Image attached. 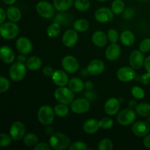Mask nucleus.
<instances>
[{"instance_id": "obj_19", "label": "nucleus", "mask_w": 150, "mask_h": 150, "mask_svg": "<svg viewBox=\"0 0 150 150\" xmlns=\"http://www.w3.org/2000/svg\"><path fill=\"white\" fill-rule=\"evenodd\" d=\"M51 77L53 82L59 86H66L70 81L67 73L62 70H55Z\"/></svg>"}, {"instance_id": "obj_15", "label": "nucleus", "mask_w": 150, "mask_h": 150, "mask_svg": "<svg viewBox=\"0 0 150 150\" xmlns=\"http://www.w3.org/2000/svg\"><path fill=\"white\" fill-rule=\"evenodd\" d=\"M79 35L75 29H67L62 35V42L65 46L73 47L77 43Z\"/></svg>"}, {"instance_id": "obj_22", "label": "nucleus", "mask_w": 150, "mask_h": 150, "mask_svg": "<svg viewBox=\"0 0 150 150\" xmlns=\"http://www.w3.org/2000/svg\"><path fill=\"white\" fill-rule=\"evenodd\" d=\"M99 121L96 119H89L84 122L83 126V130L88 134L96 133L100 129Z\"/></svg>"}, {"instance_id": "obj_53", "label": "nucleus", "mask_w": 150, "mask_h": 150, "mask_svg": "<svg viewBox=\"0 0 150 150\" xmlns=\"http://www.w3.org/2000/svg\"><path fill=\"white\" fill-rule=\"evenodd\" d=\"M85 88H86L87 90H92V88H93V83L90 81H86V83H84Z\"/></svg>"}, {"instance_id": "obj_29", "label": "nucleus", "mask_w": 150, "mask_h": 150, "mask_svg": "<svg viewBox=\"0 0 150 150\" xmlns=\"http://www.w3.org/2000/svg\"><path fill=\"white\" fill-rule=\"evenodd\" d=\"M136 112L141 117H149L150 116V104L146 103L139 104L136 108Z\"/></svg>"}, {"instance_id": "obj_58", "label": "nucleus", "mask_w": 150, "mask_h": 150, "mask_svg": "<svg viewBox=\"0 0 150 150\" xmlns=\"http://www.w3.org/2000/svg\"><path fill=\"white\" fill-rule=\"evenodd\" d=\"M97 1H105L107 0H97Z\"/></svg>"}, {"instance_id": "obj_54", "label": "nucleus", "mask_w": 150, "mask_h": 150, "mask_svg": "<svg viewBox=\"0 0 150 150\" xmlns=\"http://www.w3.org/2000/svg\"><path fill=\"white\" fill-rule=\"evenodd\" d=\"M18 61L21 62H24L26 60V57H25V54H23V55H19L18 57Z\"/></svg>"}, {"instance_id": "obj_21", "label": "nucleus", "mask_w": 150, "mask_h": 150, "mask_svg": "<svg viewBox=\"0 0 150 150\" xmlns=\"http://www.w3.org/2000/svg\"><path fill=\"white\" fill-rule=\"evenodd\" d=\"M0 57L4 63L10 64L14 61L15 54L11 48L7 45H4L0 48Z\"/></svg>"}, {"instance_id": "obj_8", "label": "nucleus", "mask_w": 150, "mask_h": 150, "mask_svg": "<svg viewBox=\"0 0 150 150\" xmlns=\"http://www.w3.org/2000/svg\"><path fill=\"white\" fill-rule=\"evenodd\" d=\"M26 127L21 122L16 121L12 124L10 129V135L13 140L19 141L25 136Z\"/></svg>"}, {"instance_id": "obj_16", "label": "nucleus", "mask_w": 150, "mask_h": 150, "mask_svg": "<svg viewBox=\"0 0 150 150\" xmlns=\"http://www.w3.org/2000/svg\"><path fill=\"white\" fill-rule=\"evenodd\" d=\"M144 64L143 52L140 50H135L131 53L130 57V64L135 70H139Z\"/></svg>"}, {"instance_id": "obj_10", "label": "nucleus", "mask_w": 150, "mask_h": 150, "mask_svg": "<svg viewBox=\"0 0 150 150\" xmlns=\"http://www.w3.org/2000/svg\"><path fill=\"white\" fill-rule=\"evenodd\" d=\"M62 65L64 70L69 73H74L79 70V63L76 57L71 55L65 56L62 59Z\"/></svg>"}, {"instance_id": "obj_14", "label": "nucleus", "mask_w": 150, "mask_h": 150, "mask_svg": "<svg viewBox=\"0 0 150 150\" xmlns=\"http://www.w3.org/2000/svg\"><path fill=\"white\" fill-rule=\"evenodd\" d=\"M150 126L146 122L138 121L133 124L132 131L138 137H145L149 133Z\"/></svg>"}, {"instance_id": "obj_45", "label": "nucleus", "mask_w": 150, "mask_h": 150, "mask_svg": "<svg viewBox=\"0 0 150 150\" xmlns=\"http://www.w3.org/2000/svg\"><path fill=\"white\" fill-rule=\"evenodd\" d=\"M134 15L135 12L133 9L131 8V7H128V8L124 10V11L122 12V18L124 19H126V20L131 19L134 16Z\"/></svg>"}, {"instance_id": "obj_4", "label": "nucleus", "mask_w": 150, "mask_h": 150, "mask_svg": "<svg viewBox=\"0 0 150 150\" xmlns=\"http://www.w3.org/2000/svg\"><path fill=\"white\" fill-rule=\"evenodd\" d=\"M26 65L23 62L18 61L17 62L12 64L9 70L10 77L13 81L19 82L23 80L26 74Z\"/></svg>"}, {"instance_id": "obj_55", "label": "nucleus", "mask_w": 150, "mask_h": 150, "mask_svg": "<svg viewBox=\"0 0 150 150\" xmlns=\"http://www.w3.org/2000/svg\"><path fill=\"white\" fill-rule=\"evenodd\" d=\"M129 107L131 108H136V106H137V103L136 102L135 100H130V102H129Z\"/></svg>"}, {"instance_id": "obj_52", "label": "nucleus", "mask_w": 150, "mask_h": 150, "mask_svg": "<svg viewBox=\"0 0 150 150\" xmlns=\"http://www.w3.org/2000/svg\"><path fill=\"white\" fill-rule=\"evenodd\" d=\"M0 12H1V20H0V23L1 24V23H4V20H5L6 14H7V13H5V11H4L3 8L0 9Z\"/></svg>"}, {"instance_id": "obj_42", "label": "nucleus", "mask_w": 150, "mask_h": 150, "mask_svg": "<svg viewBox=\"0 0 150 150\" xmlns=\"http://www.w3.org/2000/svg\"><path fill=\"white\" fill-rule=\"evenodd\" d=\"M139 50L143 53H147L150 51V39L145 38L139 45Z\"/></svg>"}, {"instance_id": "obj_13", "label": "nucleus", "mask_w": 150, "mask_h": 150, "mask_svg": "<svg viewBox=\"0 0 150 150\" xmlns=\"http://www.w3.org/2000/svg\"><path fill=\"white\" fill-rule=\"evenodd\" d=\"M16 48L22 54H29L32 51V44L29 38L21 37L16 40Z\"/></svg>"}, {"instance_id": "obj_9", "label": "nucleus", "mask_w": 150, "mask_h": 150, "mask_svg": "<svg viewBox=\"0 0 150 150\" xmlns=\"http://www.w3.org/2000/svg\"><path fill=\"white\" fill-rule=\"evenodd\" d=\"M90 103L86 98H79L71 103V110L75 114H83L89 111Z\"/></svg>"}, {"instance_id": "obj_23", "label": "nucleus", "mask_w": 150, "mask_h": 150, "mask_svg": "<svg viewBox=\"0 0 150 150\" xmlns=\"http://www.w3.org/2000/svg\"><path fill=\"white\" fill-rule=\"evenodd\" d=\"M92 41L98 47H103L106 45L108 37L103 31H97L92 35Z\"/></svg>"}, {"instance_id": "obj_51", "label": "nucleus", "mask_w": 150, "mask_h": 150, "mask_svg": "<svg viewBox=\"0 0 150 150\" xmlns=\"http://www.w3.org/2000/svg\"><path fill=\"white\" fill-rule=\"evenodd\" d=\"M144 67L146 72L150 73V57H146V59L144 60Z\"/></svg>"}, {"instance_id": "obj_50", "label": "nucleus", "mask_w": 150, "mask_h": 150, "mask_svg": "<svg viewBox=\"0 0 150 150\" xmlns=\"http://www.w3.org/2000/svg\"><path fill=\"white\" fill-rule=\"evenodd\" d=\"M143 144L144 145L145 147L150 149V134L146 135V136H145L143 141Z\"/></svg>"}, {"instance_id": "obj_20", "label": "nucleus", "mask_w": 150, "mask_h": 150, "mask_svg": "<svg viewBox=\"0 0 150 150\" xmlns=\"http://www.w3.org/2000/svg\"><path fill=\"white\" fill-rule=\"evenodd\" d=\"M121 54V48L117 43H111L105 51V57L110 61H115Z\"/></svg>"}, {"instance_id": "obj_38", "label": "nucleus", "mask_w": 150, "mask_h": 150, "mask_svg": "<svg viewBox=\"0 0 150 150\" xmlns=\"http://www.w3.org/2000/svg\"><path fill=\"white\" fill-rule=\"evenodd\" d=\"M100 127V128L104 129V130H108L110 129L114 125V121L109 117H104L102 120L99 121Z\"/></svg>"}, {"instance_id": "obj_1", "label": "nucleus", "mask_w": 150, "mask_h": 150, "mask_svg": "<svg viewBox=\"0 0 150 150\" xmlns=\"http://www.w3.org/2000/svg\"><path fill=\"white\" fill-rule=\"evenodd\" d=\"M50 146L57 150L65 149L70 146V139L67 135L62 133H54L49 140Z\"/></svg>"}, {"instance_id": "obj_35", "label": "nucleus", "mask_w": 150, "mask_h": 150, "mask_svg": "<svg viewBox=\"0 0 150 150\" xmlns=\"http://www.w3.org/2000/svg\"><path fill=\"white\" fill-rule=\"evenodd\" d=\"M74 6L78 10L81 12L86 11L90 7V2L89 0H76Z\"/></svg>"}, {"instance_id": "obj_40", "label": "nucleus", "mask_w": 150, "mask_h": 150, "mask_svg": "<svg viewBox=\"0 0 150 150\" xmlns=\"http://www.w3.org/2000/svg\"><path fill=\"white\" fill-rule=\"evenodd\" d=\"M10 81L8 79H6L4 76L0 77V92L4 93L6 92L10 88Z\"/></svg>"}, {"instance_id": "obj_36", "label": "nucleus", "mask_w": 150, "mask_h": 150, "mask_svg": "<svg viewBox=\"0 0 150 150\" xmlns=\"http://www.w3.org/2000/svg\"><path fill=\"white\" fill-rule=\"evenodd\" d=\"M113 147V142L109 139H103L99 142L98 146V149L99 150H111Z\"/></svg>"}, {"instance_id": "obj_49", "label": "nucleus", "mask_w": 150, "mask_h": 150, "mask_svg": "<svg viewBox=\"0 0 150 150\" xmlns=\"http://www.w3.org/2000/svg\"><path fill=\"white\" fill-rule=\"evenodd\" d=\"M85 97L89 100H94L96 98V94L92 90H87V92L85 94Z\"/></svg>"}, {"instance_id": "obj_5", "label": "nucleus", "mask_w": 150, "mask_h": 150, "mask_svg": "<svg viewBox=\"0 0 150 150\" xmlns=\"http://www.w3.org/2000/svg\"><path fill=\"white\" fill-rule=\"evenodd\" d=\"M54 98L59 103L68 105L73 101L74 94L70 88L59 86L54 92Z\"/></svg>"}, {"instance_id": "obj_46", "label": "nucleus", "mask_w": 150, "mask_h": 150, "mask_svg": "<svg viewBox=\"0 0 150 150\" xmlns=\"http://www.w3.org/2000/svg\"><path fill=\"white\" fill-rule=\"evenodd\" d=\"M51 147L49 145L45 142H40L34 146V150H50Z\"/></svg>"}, {"instance_id": "obj_26", "label": "nucleus", "mask_w": 150, "mask_h": 150, "mask_svg": "<svg viewBox=\"0 0 150 150\" xmlns=\"http://www.w3.org/2000/svg\"><path fill=\"white\" fill-rule=\"evenodd\" d=\"M73 0H54V7L58 11H67L72 7Z\"/></svg>"}, {"instance_id": "obj_7", "label": "nucleus", "mask_w": 150, "mask_h": 150, "mask_svg": "<svg viewBox=\"0 0 150 150\" xmlns=\"http://www.w3.org/2000/svg\"><path fill=\"white\" fill-rule=\"evenodd\" d=\"M136 118V114L131 108L122 110L117 116V121L120 125L124 126L129 125L134 122Z\"/></svg>"}, {"instance_id": "obj_30", "label": "nucleus", "mask_w": 150, "mask_h": 150, "mask_svg": "<svg viewBox=\"0 0 150 150\" xmlns=\"http://www.w3.org/2000/svg\"><path fill=\"white\" fill-rule=\"evenodd\" d=\"M89 27V23L87 20L83 18H81L75 21L73 23V29L77 32H83L88 30Z\"/></svg>"}, {"instance_id": "obj_11", "label": "nucleus", "mask_w": 150, "mask_h": 150, "mask_svg": "<svg viewBox=\"0 0 150 150\" xmlns=\"http://www.w3.org/2000/svg\"><path fill=\"white\" fill-rule=\"evenodd\" d=\"M95 18L100 23H108L114 18V13L108 7H100L95 12Z\"/></svg>"}, {"instance_id": "obj_27", "label": "nucleus", "mask_w": 150, "mask_h": 150, "mask_svg": "<svg viewBox=\"0 0 150 150\" xmlns=\"http://www.w3.org/2000/svg\"><path fill=\"white\" fill-rule=\"evenodd\" d=\"M7 16L10 21L18 22L21 18V13L18 7L11 6L7 8Z\"/></svg>"}, {"instance_id": "obj_56", "label": "nucleus", "mask_w": 150, "mask_h": 150, "mask_svg": "<svg viewBox=\"0 0 150 150\" xmlns=\"http://www.w3.org/2000/svg\"><path fill=\"white\" fill-rule=\"evenodd\" d=\"M3 1L8 5H13V4L16 3V0H3Z\"/></svg>"}, {"instance_id": "obj_43", "label": "nucleus", "mask_w": 150, "mask_h": 150, "mask_svg": "<svg viewBox=\"0 0 150 150\" xmlns=\"http://www.w3.org/2000/svg\"><path fill=\"white\" fill-rule=\"evenodd\" d=\"M87 149L88 147L86 144L82 142H74L69 146L70 150H86Z\"/></svg>"}, {"instance_id": "obj_33", "label": "nucleus", "mask_w": 150, "mask_h": 150, "mask_svg": "<svg viewBox=\"0 0 150 150\" xmlns=\"http://www.w3.org/2000/svg\"><path fill=\"white\" fill-rule=\"evenodd\" d=\"M54 109L56 115L59 117H66L69 113L68 107L67 106V105L64 103H61L56 105Z\"/></svg>"}, {"instance_id": "obj_6", "label": "nucleus", "mask_w": 150, "mask_h": 150, "mask_svg": "<svg viewBox=\"0 0 150 150\" xmlns=\"http://www.w3.org/2000/svg\"><path fill=\"white\" fill-rule=\"evenodd\" d=\"M36 10L38 14L44 18H51L55 13V8L50 2L41 1L37 4Z\"/></svg>"}, {"instance_id": "obj_12", "label": "nucleus", "mask_w": 150, "mask_h": 150, "mask_svg": "<svg viewBox=\"0 0 150 150\" xmlns=\"http://www.w3.org/2000/svg\"><path fill=\"white\" fill-rule=\"evenodd\" d=\"M135 69L130 67H120L117 73V76L120 81L122 82H129L136 77Z\"/></svg>"}, {"instance_id": "obj_47", "label": "nucleus", "mask_w": 150, "mask_h": 150, "mask_svg": "<svg viewBox=\"0 0 150 150\" xmlns=\"http://www.w3.org/2000/svg\"><path fill=\"white\" fill-rule=\"evenodd\" d=\"M141 81L143 84L148 85L150 83V73H144L142 76H141Z\"/></svg>"}, {"instance_id": "obj_17", "label": "nucleus", "mask_w": 150, "mask_h": 150, "mask_svg": "<svg viewBox=\"0 0 150 150\" xmlns=\"http://www.w3.org/2000/svg\"><path fill=\"white\" fill-rule=\"evenodd\" d=\"M105 64L100 59H94L87 66V72L92 76H98L104 71Z\"/></svg>"}, {"instance_id": "obj_48", "label": "nucleus", "mask_w": 150, "mask_h": 150, "mask_svg": "<svg viewBox=\"0 0 150 150\" xmlns=\"http://www.w3.org/2000/svg\"><path fill=\"white\" fill-rule=\"evenodd\" d=\"M42 73H43V74L45 75V76H48V77H49V76H53L54 71V70H53L52 67H50V66H46V67H44L43 70H42Z\"/></svg>"}, {"instance_id": "obj_24", "label": "nucleus", "mask_w": 150, "mask_h": 150, "mask_svg": "<svg viewBox=\"0 0 150 150\" xmlns=\"http://www.w3.org/2000/svg\"><path fill=\"white\" fill-rule=\"evenodd\" d=\"M69 88L73 91V92H76V93H79V92H82L83 89L85 88L84 83H83V81L79 78H72L68 83Z\"/></svg>"}, {"instance_id": "obj_44", "label": "nucleus", "mask_w": 150, "mask_h": 150, "mask_svg": "<svg viewBox=\"0 0 150 150\" xmlns=\"http://www.w3.org/2000/svg\"><path fill=\"white\" fill-rule=\"evenodd\" d=\"M67 15L65 14H58L56 16L55 19H54V21L57 22V23H59V24H67L69 23L68 18H67Z\"/></svg>"}, {"instance_id": "obj_39", "label": "nucleus", "mask_w": 150, "mask_h": 150, "mask_svg": "<svg viewBox=\"0 0 150 150\" xmlns=\"http://www.w3.org/2000/svg\"><path fill=\"white\" fill-rule=\"evenodd\" d=\"M12 139H13L10 136V135L8 136L6 133H1V135H0V146H1V147L8 146L11 144Z\"/></svg>"}, {"instance_id": "obj_18", "label": "nucleus", "mask_w": 150, "mask_h": 150, "mask_svg": "<svg viewBox=\"0 0 150 150\" xmlns=\"http://www.w3.org/2000/svg\"><path fill=\"white\" fill-rule=\"evenodd\" d=\"M120 108V102L117 98H111L105 102L104 111L108 115L114 116L117 114Z\"/></svg>"}, {"instance_id": "obj_32", "label": "nucleus", "mask_w": 150, "mask_h": 150, "mask_svg": "<svg viewBox=\"0 0 150 150\" xmlns=\"http://www.w3.org/2000/svg\"><path fill=\"white\" fill-rule=\"evenodd\" d=\"M61 32V28H60L59 23L54 22L52 24L50 25L47 29V35L50 38H56L59 35Z\"/></svg>"}, {"instance_id": "obj_3", "label": "nucleus", "mask_w": 150, "mask_h": 150, "mask_svg": "<svg viewBox=\"0 0 150 150\" xmlns=\"http://www.w3.org/2000/svg\"><path fill=\"white\" fill-rule=\"evenodd\" d=\"M55 112L54 109L49 105H42L38 112V121L43 125H49L54 122Z\"/></svg>"}, {"instance_id": "obj_37", "label": "nucleus", "mask_w": 150, "mask_h": 150, "mask_svg": "<svg viewBox=\"0 0 150 150\" xmlns=\"http://www.w3.org/2000/svg\"><path fill=\"white\" fill-rule=\"evenodd\" d=\"M131 93L133 95V96L135 98H136V99H143L145 96L144 89L137 86H135L133 87H132Z\"/></svg>"}, {"instance_id": "obj_31", "label": "nucleus", "mask_w": 150, "mask_h": 150, "mask_svg": "<svg viewBox=\"0 0 150 150\" xmlns=\"http://www.w3.org/2000/svg\"><path fill=\"white\" fill-rule=\"evenodd\" d=\"M38 138L35 134L32 133H29L26 134L23 137V143L26 146L32 147L38 144Z\"/></svg>"}, {"instance_id": "obj_34", "label": "nucleus", "mask_w": 150, "mask_h": 150, "mask_svg": "<svg viewBox=\"0 0 150 150\" xmlns=\"http://www.w3.org/2000/svg\"><path fill=\"white\" fill-rule=\"evenodd\" d=\"M125 10V3L122 0H114L111 4V10L115 15L122 13Z\"/></svg>"}, {"instance_id": "obj_41", "label": "nucleus", "mask_w": 150, "mask_h": 150, "mask_svg": "<svg viewBox=\"0 0 150 150\" xmlns=\"http://www.w3.org/2000/svg\"><path fill=\"white\" fill-rule=\"evenodd\" d=\"M108 40L111 42V43H116L118 41L119 35L117 30L114 29H111L108 30V34H107Z\"/></svg>"}, {"instance_id": "obj_2", "label": "nucleus", "mask_w": 150, "mask_h": 150, "mask_svg": "<svg viewBox=\"0 0 150 150\" xmlns=\"http://www.w3.org/2000/svg\"><path fill=\"white\" fill-rule=\"evenodd\" d=\"M19 32V28L16 22H5L0 26V33L4 39L10 40L16 38Z\"/></svg>"}, {"instance_id": "obj_25", "label": "nucleus", "mask_w": 150, "mask_h": 150, "mask_svg": "<svg viewBox=\"0 0 150 150\" xmlns=\"http://www.w3.org/2000/svg\"><path fill=\"white\" fill-rule=\"evenodd\" d=\"M120 40L125 46H131L135 42L134 34L129 30L124 31L120 35Z\"/></svg>"}, {"instance_id": "obj_28", "label": "nucleus", "mask_w": 150, "mask_h": 150, "mask_svg": "<svg viewBox=\"0 0 150 150\" xmlns=\"http://www.w3.org/2000/svg\"><path fill=\"white\" fill-rule=\"evenodd\" d=\"M26 67L30 70H38L42 66V60L37 56H33L28 59L26 61Z\"/></svg>"}, {"instance_id": "obj_57", "label": "nucleus", "mask_w": 150, "mask_h": 150, "mask_svg": "<svg viewBox=\"0 0 150 150\" xmlns=\"http://www.w3.org/2000/svg\"><path fill=\"white\" fill-rule=\"evenodd\" d=\"M146 122L147 123V124L150 126V116H149V117H148V118H147V120H146Z\"/></svg>"}, {"instance_id": "obj_59", "label": "nucleus", "mask_w": 150, "mask_h": 150, "mask_svg": "<svg viewBox=\"0 0 150 150\" xmlns=\"http://www.w3.org/2000/svg\"><path fill=\"white\" fill-rule=\"evenodd\" d=\"M139 1H148V0H139Z\"/></svg>"}]
</instances>
